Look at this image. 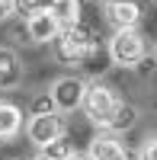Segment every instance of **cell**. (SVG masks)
I'll return each instance as SVG.
<instances>
[{"label":"cell","instance_id":"obj_1","mask_svg":"<svg viewBox=\"0 0 157 160\" xmlns=\"http://www.w3.org/2000/svg\"><path fill=\"white\" fill-rule=\"evenodd\" d=\"M80 109L87 112V118L99 128H112L115 115L122 109V99L112 93V87L106 83H87V93H84V102Z\"/></svg>","mask_w":157,"mask_h":160},{"label":"cell","instance_id":"obj_2","mask_svg":"<svg viewBox=\"0 0 157 160\" xmlns=\"http://www.w3.org/2000/svg\"><path fill=\"white\" fill-rule=\"evenodd\" d=\"M55 55L64 64H80L93 55V35H90L80 22L71 29H61V35L55 38Z\"/></svg>","mask_w":157,"mask_h":160},{"label":"cell","instance_id":"obj_3","mask_svg":"<svg viewBox=\"0 0 157 160\" xmlns=\"http://www.w3.org/2000/svg\"><path fill=\"white\" fill-rule=\"evenodd\" d=\"M144 51H148V45H144L138 29H122V32H115L109 38V58L119 68H135L144 58Z\"/></svg>","mask_w":157,"mask_h":160},{"label":"cell","instance_id":"obj_4","mask_svg":"<svg viewBox=\"0 0 157 160\" xmlns=\"http://www.w3.org/2000/svg\"><path fill=\"white\" fill-rule=\"evenodd\" d=\"M26 138H29L32 148L42 151L45 144L64 138V122L58 112H32V118L26 122Z\"/></svg>","mask_w":157,"mask_h":160},{"label":"cell","instance_id":"obj_5","mask_svg":"<svg viewBox=\"0 0 157 160\" xmlns=\"http://www.w3.org/2000/svg\"><path fill=\"white\" fill-rule=\"evenodd\" d=\"M84 93H87V83L80 77H61L55 87H51V106H55V112H74L80 109L84 102Z\"/></svg>","mask_w":157,"mask_h":160},{"label":"cell","instance_id":"obj_6","mask_svg":"<svg viewBox=\"0 0 157 160\" xmlns=\"http://www.w3.org/2000/svg\"><path fill=\"white\" fill-rule=\"evenodd\" d=\"M141 19V7L135 0H106V22L115 32L122 29H135Z\"/></svg>","mask_w":157,"mask_h":160},{"label":"cell","instance_id":"obj_7","mask_svg":"<svg viewBox=\"0 0 157 160\" xmlns=\"http://www.w3.org/2000/svg\"><path fill=\"white\" fill-rule=\"evenodd\" d=\"M26 32H29L32 42H55V38L61 35V26L45 10V13H32V16H26Z\"/></svg>","mask_w":157,"mask_h":160},{"label":"cell","instance_id":"obj_8","mask_svg":"<svg viewBox=\"0 0 157 160\" xmlns=\"http://www.w3.org/2000/svg\"><path fill=\"white\" fill-rule=\"evenodd\" d=\"M90 160H128L122 141L115 135H96L93 141H90V151H87Z\"/></svg>","mask_w":157,"mask_h":160},{"label":"cell","instance_id":"obj_9","mask_svg":"<svg viewBox=\"0 0 157 160\" xmlns=\"http://www.w3.org/2000/svg\"><path fill=\"white\" fill-rule=\"evenodd\" d=\"M23 131V109L10 99H0V141H13Z\"/></svg>","mask_w":157,"mask_h":160},{"label":"cell","instance_id":"obj_10","mask_svg":"<svg viewBox=\"0 0 157 160\" xmlns=\"http://www.w3.org/2000/svg\"><path fill=\"white\" fill-rule=\"evenodd\" d=\"M48 13L58 19L61 29H71V26L80 22V0H55Z\"/></svg>","mask_w":157,"mask_h":160},{"label":"cell","instance_id":"obj_11","mask_svg":"<svg viewBox=\"0 0 157 160\" xmlns=\"http://www.w3.org/2000/svg\"><path fill=\"white\" fill-rule=\"evenodd\" d=\"M19 58L13 55L10 48H0V87H16L19 83Z\"/></svg>","mask_w":157,"mask_h":160},{"label":"cell","instance_id":"obj_12","mask_svg":"<svg viewBox=\"0 0 157 160\" xmlns=\"http://www.w3.org/2000/svg\"><path fill=\"white\" fill-rule=\"evenodd\" d=\"M38 154H42L45 160H71V157H74V148H71V141H68V138H58V141L45 144Z\"/></svg>","mask_w":157,"mask_h":160},{"label":"cell","instance_id":"obj_13","mask_svg":"<svg viewBox=\"0 0 157 160\" xmlns=\"http://www.w3.org/2000/svg\"><path fill=\"white\" fill-rule=\"evenodd\" d=\"M55 0H13V10L16 13H26V16H32V13H45L51 10Z\"/></svg>","mask_w":157,"mask_h":160},{"label":"cell","instance_id":"obj_14","mask_svg":"<svg viewBox=\"0 0 157 160\" xmlns=\"http://www.w3.org/2000/svg\"><path fill=\"white\" fill-rule=\"evenodd\" d=\"M141 160H157V138H148L141 148Z\"/></svg>","mask_w":157,"mask_h":160},{"label":"cell","instance_id":"obj_15","mask_svg":"<svg viewBox=\"0 0 157 160\" xmlns=\"http://www.w3.org/2000/svg\"><path fill=\"white\" fill-rule=\"evenodd\" d=\"M10 13H16L13 10V0H0V19H7Z\"/></svg>","mask_w":157,"mask_h":160},{"label":"cell","instance_id":"obj_16","mask_svg":"<svg viewBox=\"0 0 157 160\" xmlns=\"http://www.w3.org/2000/svg\"><path fill=\"white\" fill-rule=\"evenodd\" d=\"M71 160H90V157H80V154H74V157H71Z\"/></svg>","mask_w":157,"mask_h":160},{"label":"cell","instance_id":"obj_17","mask_svg":"<svg viewBox=\"0 0 157 160\" xmlns=\"http://www.w3.org/2000/svg\"><path fill=\"white\" fill-rule=\"evenodd\" d=\"M32 160H45V157H42V154H38V157H32Z\"/></svg>","mask_w":157,"mask_h":160},{"label":"cell","instance_id":"obj_18","mask_svg":"<svg viewBox=\"0 0 157 160\" xmlns=\"http://www.w3.org/2000/svg\"><path fill=\"white\" fill-rule=\"evenodd\" d=\"M154 58H157V48H154Z\"/></svg>","mask_w":157,"mask_h":160}]
</instances>
